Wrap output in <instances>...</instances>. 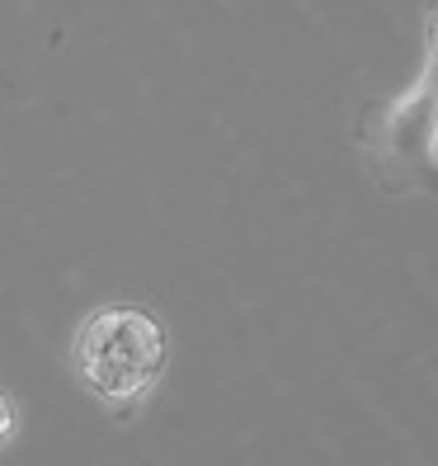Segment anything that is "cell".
I'll use <instances>...</instances> for the list:
<instances>
[{
    "instance_id": "3957f363",
    "label": "cell",
    "mask_w": 438,
    "mask_h": 466,
    "mask_svg": "<svg viewBox=\"0 0 438 466\" xmlns=\"http://www.w3.org/2000/svg\"><path fill=\"white\" fill-rule=\"evenodd\" d=\"M15 424H19V420H15V400L0 396V443H5V438L15 433Z\"/></svg>"
},
{
    "instance_id": "6da1fadb",
    "label": "cell",
    "mask_w": 438,
    "mask_h": 466,
    "mask_svg": "<svg viewBox=\"0 0 438 466\" xmlns=\"http://www.w3.org/2000/svg\"><path fill=\"white\" fill-rule=\"evenodd\" d=\"M71 368L99 400L127 410L166 368V330L132 307L95 311L76 330Z\"/></svg>"
},
{
    "instance_id": "7a4b0ae2",
    "label": "cell",
    "mask_w": 438,
    "mask_h": 466,
    "mask_svg": "<svg viewBox=\"0 0 438 466\" xmlns=\"http://www.w3.org/2000/svg\"><path fill=\"white\" fill-rule=\"evenodd\" d=\"M359 142L368 147L372 160H387V170H377V179L387 184L396 160L405 156L410 170L405 184H438L433 151H438V0L429 10V71L415 86V95H405L401 104H392L382 118H368L359 127Z\"/></svg>"
}]
</instances>
